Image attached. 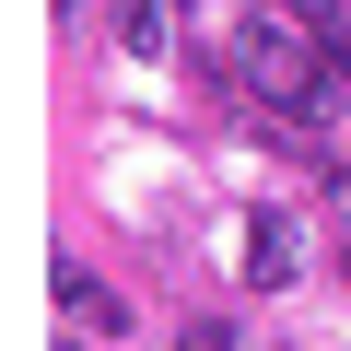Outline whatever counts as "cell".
Masks as SVG:
<instances>
[{
	"label": "cell",
	"instance_id": "3",
	"mask_svg": "<svg viewBox=\"0 0 351 351\" xmlns=\"http://www.w3.org/2000/svg\"><path fill=\"white\" fill-rule=\"evenodd\" d=\"M59 316H71V328H94V339H117V328H129V304H117L94 269H59Z\"/></svg>",
	"mask_w": 351,
	"mask_h": 351
},
{
	"label": "cell",
	"instance_id": "5",
	"mask_svg": "<svg viewBox=\"0 0 351 351\" xmlns=\"http://www.w3.org/2000/svg\"><path fill=\"white\" fill-rule=\"evenodd\" d=\"M328 59H339V82H351V0L328 12Z\"/></svg>",
	"mask_w": 351,
	"mask_h": 351
},
{
	"label": "cell",
	"instance_id": "6",
	"mask_svg": "<svg viewBox=\"0 0 351 351\" xmlns=\"http://www.w3.org/2000/svg\"><path fill=\"white\" fill-rule=\"evenodd\" d=\"M176 351H223V328H176Z\"/></svg>",
	"mask_w": 351,
	"mask_h": 351
},
{
	"label": "cell",
	"instance_id": "1",
	"mask_svg": "<svg viewBox=\"0 0 351 351\" xmlns=\"http://www.w3.org/2000/svg\"><path fill=\"white\" fill-rule=\"evenodd\" d=\"M234 71H246V94H258L281 129H328V117H339V94H351L304 12H258V24H246V47H234Z\"/></svg>",
	"mask_w": 351,
	"mask_h": 351
},
{
	"label": "cell",
	"instance_id": "7",
	"mask_svg": "<svg viewBox=\"0 0 351 351\" xmlns=\"http://www.w3.org/2000/svg\"><path fill=\"white\" fill-rule=\"evenodd\" d=\"M269 12H316V0H269Z\"/></svg>",
	"mask_w": 351,
	"mask_h": 351
},
{
	"label": "cell",
	"instance_id": "4",
	"mask_svg": "<svg viewBox=\"0 0 351 351\" xmlns=\"http://www.w3.org/2000/svg\"><path fill=\"white\" fill-rule=\"evenodd\" d=\"M106 24H117L129 59H152V47H164V0H106Z\"/></svg>",
	"mask_w": 351,
	"mask_h": 351
},
{
	"label": "cell",
	"instance_id": "2",
	"mask_svg": "<svg viewBox=\"0 0 351 351\" xmlns=\"http://www.w3.org/2000/svg\"><path fill=\"white\" fill-rule=\"evenodd\" d=\"M293 269H304V234H293L281 211H258V223H246V281H258V293H281Z\"/></svg>",
	"mask_w": 351,
	"mask_h": 351
}]
</instances>
